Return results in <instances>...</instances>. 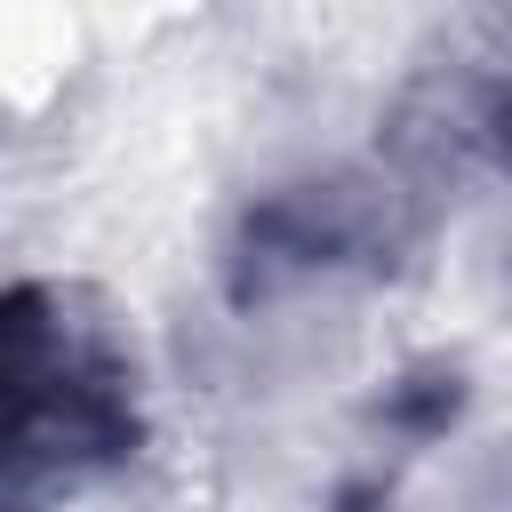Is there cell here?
<instances>
[{"mask_svg":"<svg viewBox=\"0 0 512 512\" xmlns=\"http://www.w3.org/2000/svg\"><path fill=\"white\" fill-rule=\"evenodd\" d=\"M456 408H464L456 368H424V376H408V384L392 392V424H408V432H440Z\"/></svg>","mask_w":512,"mask_h":512,"instance_id":"cell-2","label":"cell"},{"mask_svg":"<svg viewBox=\"0 0 512 512\" xmlns=\"http://www.w3.org/2000/svg\"><path fill=\"white\" fill-rule=\"evenodd\" d=\"M8 336V512L56 488H88L144 448L136 352L80 288L24 280L0 312Z\"/></svg>","mask_w":512,"mask_h":512,"instance_id":"cell-1","label":"cell"}]
</instances>
